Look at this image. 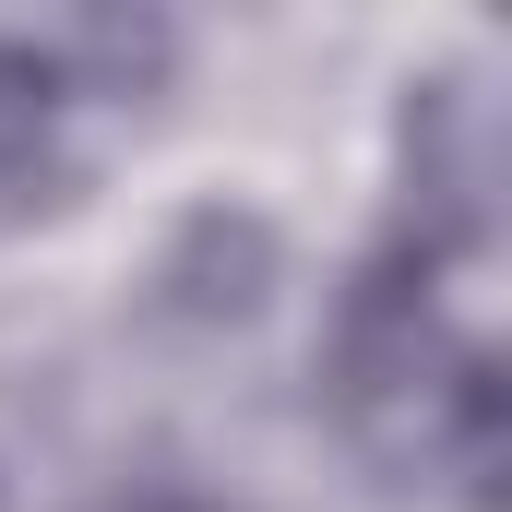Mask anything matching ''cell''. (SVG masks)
Returning <instances> with one entry per match:
<instances>
[{
  "instance_id": "cell-1",
  "label": "cell",
  "mask_w": 512,
  "mask_h": 512,
  "mask_svg": "<svg viewBox=\"0 0 512 512\" xmlns=\"http://www.w3.org/2000/svg\"><path fill=\"white\" fill-rule=\"evenodd\" d=\"M60 108H72V72H60L48 48L0 36V179L48 167V143H60Z\"/></svg>"
},
{
  "instance_id": "cell-2",
  "label": "cell",
  "mask_w": 512,
  "mask_h": 512,
  "mask_svg": "<svg viewBox=\"0 0 512 512\" xmlns=\"http://www.w3.org/2000/svg\"><path fill=\"white\" fill-rule=\"evenodd\" d=\"M131 512H215V501H191V489H143Z\"/></svg>"
}]
</instances>
